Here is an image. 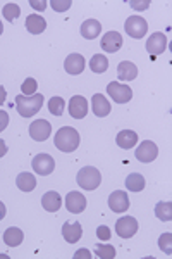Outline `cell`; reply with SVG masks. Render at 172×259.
Wrapping results in <instances>:
<instances>
[{
	"mask_svg": "<svg viewBox=\"0 0 172 259\" xmlns=\"http://www.w3.org/2000/svg\"><path fill=\"white\" fill-rule=\"evenodd\" d=\"M29 4H31V7H35L36 11H41L43 12L45 11V7H47V2H45V0H29Z\"/></svg>",
	"mask_w": 172,
	"mask_h": 259,
	"instance_id": "37",
	"label": "cell"
},
{
	"mask_svg": "<svg viewBox=\"0 0 172 259\" xmlns=\"http://www.w3.org/2000/svg\"><path fill=\"white\" fill-rule=\"evenodd\" d=\"M29 135H31V139L36 142H45L50 135H52V124H50L47 119L33 121L31 126H29Z\"/></svg>",
	"mask_w": 172,
	"mask_h": 259,
	"instance_id": "7",
	"label": "cell"
},
{
	"mask_svg": "<svg viewBox=\"0 0 172 259\" xmlns=\"http://www.w3.org/2000/svg\"><path fill=\"white\" fill-rule=\"evenodd\" d=\"M6 97H7V92H6V89H4L2 85H0V106L6 102Z\"/></svg>",
	"mask_w": 172,
	"mask_h": 259,
	"instance_id": "40",
	"label": "cell"
},
{
	"mask_svg": "<svg viewBox=\"0 0 172 259\" xmlns=\"http://www.w3.org/2000/svg\"><path fill=\"white\" fill-rule=\"evenodd\" d=\"M108 207L114 212H126L129 209V197L124 190H116L108 195Z\"/></svg>",
	"mask_w": 172,
	"mask_h": 259,
	"instance_id": "11",
	"label": "cell"
},
{
	"mask_svg": "<svg viewBox=\"0 0 172 259\" xmlns=\"http://www.w3.org/2000/svg\"><path fill=\"white\" fill-rule=\"evenodd\" d=\"M16 185L23 192H33L36 187V178L31 173H19L16 178Z\"/></svg>",
	"mask_w": 172,
	"mask_h": 259,
	"instance_id": "24",
	"label": "cell"
},
{
	"mask_svg": "<svg viewBox=\"0 0 172 259\" xmlns=\"http://www.w3.org/2000/svg\"><path fill=\"white\" fill-rule=\"evenodd\" d=\"M145 185H146V182H145L143 175H140V173H131L126 178V189L131 192H141L145 189Z\"/></svg>",
	"mask_w": 172,
	"mask_h": 259,
	"instance_id": "25",
	"label": "cell"
},
{
	"mask_svg": "<svg viewBox=\"0 0 172 259\" xmlns=\"http://www.w3.org/2000/svg\"><path fill=\"white\" fill-rule=\"evenodd\" d=\"M66 207L67 211L74 212V214L83 212L86 207V197L83 194H79V192H69L66 197Z\"/></svg>",
	"mask_w": 172,
	"mask_h": 259,
	"instance_id": "14",
	"label": "cell"
},
{
	"mask_svg": "<svg viewBox=\"0 0 172 259\" xmlns=\"http://www.w3.org/2000/svg\"><path fill=\"white\" fill-rule=\"evenodd\" d=\"M2 14H4V18H6L7 21H11V23H14V21L19 18L21 9H19L18 4H12V2H11V4H6V6H4Z\"/></svg>",
	"mask_w": 172,
	"mask_h": 259,
	"instance_id": "29",
	"label": "cell"
},
{
	"mask_svg": "<svg viewBox=\"0 0 172 259\" xmlns=\"http://www.w3.org/2000/svg\"><path fill=\"white\" fill-rule=\"evenodd\" d=\"M50 6H52V9L55 12H64V11H69L73 2H71V0H52Z\"/></svg>",
	"mask_w": 172,
	"mask_h": 259,
	"instance_id": "33",
	"label": "cell"
},
{
	"mask_svg": "<svg viewBox=\"0 0 172 259\" xmlns=\"http://www.w3.org/2000/svg\"><path fill=\"white\" fill-rule=\"evenodd\" d=\"M100 47H102L105 52L114 54L117 52L121 47H123V35L119 31H108L102 36V41H100Z\"/></svg>",
	"mask_w": 172,
	"mask_h": 259,
	"instance_id": "12",
	"label": "cell"
},
{
	"mask_svg": "<svg viewBox=\"0 0 172 259\" xmlns=\"http://www.w3.org/2000/svg\"><path fill=\"white\" fill-rule=\"evenodd\" d=\"M41 106H43V94L18 95L16 97V107L23 118H31V116L38 114Z\"/></svg>",
	"mask_w": 172,
	"mask_h": 259,
	"instance_id": "1",
	"label": "cell"
},
{
	"mask_svg": "<svg viewBox=\"0 0 172 259\" xmlns=\"http://www.w3.org/2000/svg\"><path fill=\"white\" fill-rule=\"evenodd\" d=\"M126 33H128L131 38H143L146 35V31H148V24H146V21L143 18H140V16H131V18L126 19Z\"/></svg>",
	"mask_w": 172,
	"mask_h": 259,
	"instance_id": "5",
	"label": "cell"
},
{
	"mask_svg": "<svg viewBox=\"0 0 172 259\" xmlns=\"http://www.w3.org/2000/svg\"><path fill=\"white\" fill-rule=\"evenodd\" d=\"M167 49V36L165 33H152V36H150L148 40H146V50H148V54L152 57H157L160 56V54L165 52Z\"/></svg>",
	"mask_w": 172,
	"mask_h": 259,
	"instance_id": "8",
	"label": "cell"
},
{
	"mask_svg": "<svg viewBox=\"0 0 172 259\" xmlns=\"http://www.w3.org/2000/svg\"><path fill=\"white\" fill-rule=\"evenodd\" d=\"M96 237H98L100 240H110V237H112L110 228L105 227V225L98 227V228H96Z\"/></svg>",
	"mask_w": 172,
	"mask_h": 259,
	"instance_id": "34",
	"label": "cell"
},
{
	"mask_svg": "<svg viewBox=\"0 0 172 259\" xmlns=\"http://www.w3.org/2000/svg\"><path fill=\"white\" fill-rule=\"evenodd\" d=\"M36 89H38V83H36L35 78H28V80H24V83L21 85L23 95H35Z\"/></svg>",
	"mask_w": 172,
	"mask_h": 259,
	"instance_id": "32",
	"label": "cell"
},
{
	"mask_svg": "<svg viewBox=\"0 0 172 259\" xmlns=\"http://www.w3.org/2000/svg\"><path fill=\"white\" fill-rule=\"evenodd\" d=\"M102 33V24H100L98 19H86L85 23L81 24V35L83 38L86 40H95L96 36Z\"/></svg>",
	"mask_w": 172,
	"mask_h": 259,
	"instance_id": "18",
	"label": "cell"
},
{
	"mask_svg": "<svg viewBox=\"0 0 172 259\" xmlns=\"http://www.w3.org/2000/svg\"><path fill=\"white\" fill-rule=\"evenodd\" d=\"M90 68L93 73L96 74H102V73H105V71L108 69V61H107V57L105 56H102V54H95L93 57H91V61H90Z\"/></svg>",
	"mask_w": 172,
	"mask_h": 259,
	"instance_id": "26",
	"label": "cell"
},
{
	"mask_svg": "<svg viewBox=\"0 0 172 259\" xmlns=\"http://www.w3.org/2000/svg\"><path fill=\"white\" fill-rule=\"evenodd\" d=\"M41 206L45 207L48 212H57L62 206V199L55 190H50L41 197Z\"/></svg>",
	"mask_w": 172,
	"mask_h": 259,
	"instance_id": "20",
	"label": "cell"
},
{
	"mask_svg": "<svg viewBox=\"0 0 172 259\" xmlns=\"http://www.w3.org/2000/svg\"><path fill=\"white\" fill-rule=\"evenodd\" d=\"M158 156V147L153 144L152 140H145L140 144V147L134 152V157H136L140 162H152L157 159Z\"/></svg>",
	"mask_w": 172,
	"mask_h": 259,
	"instance_id": "9",
	"label": "cell"
},
{
	"mask_svg": "<svg viewBox=\"0 0 172 259\" xmlns=\"http://www.w3.org/2000/svg\"><path fill=\"white\" fill-rule=\"evenodd\" d=\"M6 218V206H4V202H0V221Z\"/></svg>",
	"mask_w": 172,
	"mask_h": 259,
	"instance_id": "41",
	"label": "cell"
},
{
	"mask_svg": "<svg viewBox=\"0 0 172 259\" xmlns=\"http://www.w3.org/2000/svg\"><path fill=\"white\" fill-rule=\"evenodd\" d=\"M91 107H93L95 116H98V118H105V116L110 114V102H108L102 94L93 95V99H91Z\"/></svg>",
	"mask_w": 172,
	"mask_h": 259,
	"instance_id": "16",
	"label": "cell"
},
{
	"mask_svg": "<svg viewBox=\"0 0 172 259\" xmlns=\"http://www.w3.org/2000/svg\"><path fill=\"white\" fill-rule=\"evenodd\" d=\"M53 144L62 152H74L79 147V133L73 126H64L55 133Z\"/></svg>",
	"mask_w": 172,
	"mask_h": 259,
	"instance_id": "2",
	"label": "cell"
},
{
	"mask_svg": "<svg viewBox=\"0 0 172 259\" xmlns=\"http://www.w3.org/2000/svg\"><path fill=\"white\" fill-rule=\"evenodd\" d=\"M150 0H143V2H136V0H131L129 2V6L133 7V9H136V11H145V9H148V6H150Z\"/></svg>",
	"mask_w": 172,
	"mask_h": 259,
	"instance_id": "35",
	"label": "cell"
},
{
	"mask_svg": "<svg viewBox=\"0 0 172 259\" xmlns=\"http://www.w3.org/2000/svg\"><path fill=\"white\" fill-rule=\"evenodd\" d=\"M117 76H119L121 81H133V80H136V76H138L136 64H133V62H128V61L119 62V66H117Z\"/></svg>",
	"mask_w": 172,
	"mask_h": 259,
	"instance_id": "17",
	"label": "cell"
},
{
	"mask_svg": "<svg viewBox=\"0 0 172 259\" xmlns=\"http://www.w3.org/2000/svg\"><path fill=\"white\" fill-rule=\"evenodd\" d=\"M76 182L81 189L95 190V189H98L100 183H102V175H100V171L93 168V166H85V168L79 169Z\"/></svg>",
	"mask_w": 172,
	"mask_h": 259,
	"instance_id": "3",
	"label": "cell"
},
{
	"mask_svg": "<svg viewBox=\"0 0 172 259\" xmlns=\"http://www.w3.org/2000/svg\"><path fill=\"white\" fill-rule=\"evenodd\" d=\"M31 166L38 175L47 177V175H50L55 169V161H53V157L50 156V154H38V156L33 159Z\"/></svg>",
	"mask_w": 172,
	"mask_h": 259,
	"instance_id": "10",
	"label": "cell"
},
{
	"mask_svg": "<svg viewBox=\"0 0 172 259\" xmlns=\"http://www.w3.org/2000/svg\"><path fill=\"white\" fill-rule=\"evenodd\" d=\"M155 216H157L160 221H170L172 220V202L170 200H163V202H158L155 206Z\"/></svg>",
	"mask_w": 172,
	"mask_h": 259,
	"instance_id": "27",
	"label": "cell"
},
{
	"mask_svg": "<svg viewBox=\"0 0 172 259\" xmlns=\"http://www.w3.org/2000/svg\"><path fill=\"white\" fill-rule=\"evenodd\" d=\"M83 235V227L81 223H66L64 227H62V237L69 242V244H76V242L81 239Z\"/></svg>",
	"mask_w": 172,
	"mask_h": 259,
	"instance_id": "19",
	"label": "cell"
},
{
	"mask_svg": "<svg viewBox=\"0 0 172 259\" xmlns=\"http://www.w3.org/2000/svg\"><path fill=\"white\" fill-rule=\"evenodd\" d=\"M116 142L121 149H133L134 144L138 142V133L133 130H123V132L117 133Z\"/></svg>",
	"mask_w": 172,
	"mask_h": 259,
	"instance_id": "21",
	"label": "cell"
},
{
	"mask_svg": "<svg viewBox=\"0 0 172 259\" xmlns=\"http://www.w3.org/2000/svg\"><path fill=\"white\" fill-rule=\"evenodd\" d=\"M96 256L102 259H114L116 257V249L112 245H103L98 244L96 245Z\"/></svg>",
	"mask_w": 172,
	"mask_h": 259,
	"instance_id": "31",
	"label": "cell"
},
{
	"mask_svg": "<svg viewBox=\"0 0 172 259\" xmlns=\"http://www.w3.org/2000/svg\"><path fill=\"white\" fill-rule=\"evenodd\" d=\"M23 240H24L23 230L12 227V228H7L6 232H4V242H6L9 247H18V245H21V242Z\"/></svg>",
	"mask_w": 172,
	"mask_h": 259,
	"instance_id": "23",
	"label": "cell"
},
{
	"mask_svg": "<svg viewBox=\"0 0 172 259\" xmlns=\"http://www.w3.org/2000/svg\"><path fill=\"white\" fill-rule=\"evenodd\" d=\"M4 33V24H2V21H0V35Z\"/></svg>",
	"mask_w": 172,
	"mask_h": 259,
	"instance_id": "42",
	"label": "cell"
},
{
	"mask_svg": "<svg viewBox=\"0 0 172 259\" xmlns=\"http://www.w3.org/2000/svg\"><path fill=\"white\" fill-rule=\"evenodd\" d=\"M66 109V102H64V99L62 97H52L50 99V102H48V111L52 112L53 116H62V112H64Z\"/></svg>",
	"mask_w": 172,
	"mask_h": 259,
	"instance_id": "28",
	"label": "cell"
},
{
	"mask_svg": "<svg viewBox=\"0 0 172 259\" xmlns=\"http://www.w3.org/2000/svg\"><path fill=\"white\" fill-rule=\"evenodd\" d=\"M107 92L110 95V99L117 104H126L133 99V90L128 85L119 81H110L107 85Z\"/></svg>",
	"mask_w": 172,
	"mask_h": 259,
	"instance_id": "4",
	"label": "cell"
},
{
	"mask_svg": "<svg viewBox=\"0 0 172 259\" xmlns=\"http://www.w3.org/2000/svg\"><path fill=\"white\" fill-rule=\"evenodd\" d=\"M7 154V144L4 140H0V157H4Z\"/></svg>",
	"mask_w": 172,
	"mask_h": 259,
	"instance_id": "39",
	"label": "cell"
},
{
	"mask_svg": "<svg viewBox=\"0 0 172 259\" xmlns=\"http://www.w3.org/2000/svg\"><path fill=\"white\" fill-rule=\"evenodd\" d=\"M138 221L133 216H124V218H119L116 223V232L121 239H131L134 233L138 232Z\"/></svg>",
	"mask_w": 172,
	"mask_h": 259,
	"instance_id": "6",
	"label": "cell"
},
{
	"mask_svg": "<svg viewBox=\"0 0 172 259\" xmlns=\"http://www.w3.org/2000/svg\"><path fill=\"white\" fill-rule=\"evenodd\" d=\"M79 257H86V259H90V257H91L90 250H88V249H79L78 252L74 254V259H79Z\"/></svg>",
	"mask_w": 172,
	"mask_h": 259,
	"instance_id": "38",
	"label": "cell"
},
{
	"mask_svg": "<svg viewBox=\"0 0 172 259\" xmlns=\"http://www.w3.org/2000/svg\"><path fill=\"white\" fill-rule=\"evenodd\" d=\"M69 114L74 119H83L88 114V102L83 95H74L69 100Z\"/></svg>",
	"mask_w": 172,
	"mask_h": 259,
	"instance_id": "13",
	"label": "cell"
},
{
	"mask_svg": "<svg viewBox=\"0 0 172 259\" xmlns=\"http://www.w3.org/2000/svg\"><path fill=\"white\" fill-rule=\"evenodd\" d=\"M158 247L162 252H165L167 256L172 254V235L170 233H162L160 239H158Z\"/></svg>",
	"mask_w": 172,
	"mask_h": 259,
	"instance_id": "30",
	"label": "cell"
},
{
	"mask_svg": "<svg viewBox=\"0 0 172 259\" xmlns=\"http://www.w3.org/2000/svg\"><path fill=\"white\" fill-rule=\"evenodd\" d=\"M85 64L86 61L81 54H69L67 59L64 61V69L69 74H81L83 69H85Z\"/></svg>",
	"mask_w": 172,
	"mask_h": 259,
	"instance_id": "15",
	"label": "cell"
},
{
	"mask_svg": "<svg viewBox=\"0 0 172 259\" xmlns=\"http://www.w3.org/2000/svg\"><path fill=\"white\" fill-rule=\"evenodd\" d=\"M7 124H9V114L6 111H0V132H4Z\"/></svg>",
	"mask_w": 172,
	"mask_h": 259,
	"instance_id": "36",
	"label": "cell"
},
{
	"mask_svg": "<svg viewBox=\"0 0 172 259\" xmlns=\"http://www.w3.org/2000/svg\"><path fill=\"white\" fill-rule=\"evenodd\" d=\"M45 28H47V21L41 18V16L29 14L26 18V30L31 33V35H40V33L45 31Z\"/></svg>",
	"mask_w": 172,
	"mask_h": 259,
	"instance_id": "22",
	"label": "cell"
}]
</instances>
